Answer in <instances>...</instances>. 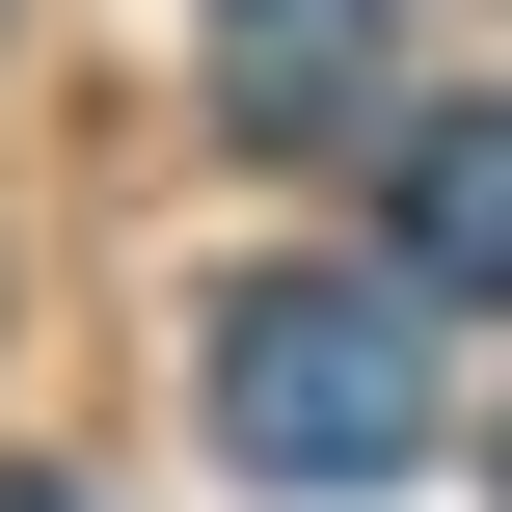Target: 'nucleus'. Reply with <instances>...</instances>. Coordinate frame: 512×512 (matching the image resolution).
I'll list each match as a JSON object with an SVG mask.
<instances>
[{"label":"nucleus","mask_w":512,"mask_h":512,"mask_svg":"<svg viewBox=\"0 0 512 512\" xmlns=\"http://www.w3.org/2000/svg\"><path fill=\"white\" fill-rule=\"evenodd\" d=\"M189 405H216L243 486H405L432 459V297L405 270H243Z\"/></svg>","instance_id":"1"},{"label":"nucleus","mask_w":512,"mask_h":512,"mask_svg":"<svg viewBox=\"0 0 512 512\" xmlns=\"http://www.w3.org/2000/svg\"><path fill=\"white\" fill-rule=\"evenodd\" d=\"M378 81H405V27H378V0H216V108H243L270 162L378 135Z\"/></svg>","instance_id":"2"},{"label":"nucleus","mask_w":512,"mask_h":512,"mask_svg":"<svg viewBox=\"0 0 512 512\" xmlns=\"http://www.w3.org/2000/svg\"><path fill=\"white\" fill-rule=\"evenodd\" d=\"M405 297H512V108L405 135Z\"/></svg>","instance_id":"3"},{"label":"nucleus","mask_w":512,"mask_h":512,"mask_svg":"<svg viewBox=\"0 0 512 512\" xmlns=\"http://www.w3.org/2000/svg\"><path fill=\"white\" fill-rule=\"evenodd\" d=\"M0 512H81V486H27V459H0Z\"/></svg>","instance_id":"4"}]
</instances>
